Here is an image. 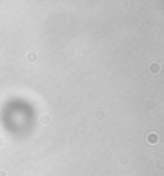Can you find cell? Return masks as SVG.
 Instances as JSON below:
<instances>
[{"label":"cell","mask_w":164,"mask_h":176,"mask_svg":"<svg viewBox=\"0 0 164 176\" xmlns=\"http://www.w3.org/2000/svg\"><path fill=\"white\" fill-rule=\"evenodd\" d=\"M158 71H160V67H158V64H153L151 72H158Z\"/></svg>","instance_id":"cell-2"},{"label":"cell","mask_w":164,"mask_h":176,"mask_svg":"<svg viewBox=\"0 0 164 176\" xmlns=\"http://www.w3.org/2000/svg\"><path fill=\"white\" fill-rule=\"evenodd\" d=\"M148 142L153 143V142H157V134L156 133H150V137H148Z\"/></svg>","instance_id":"cell-1"}]
</instances>
